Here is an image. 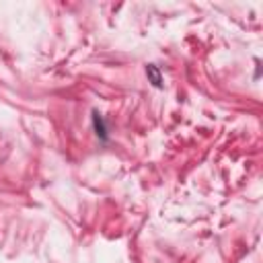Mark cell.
Here are the masks:
<instances>
[{
	"instance_id": "1",
	"label": "cell",
	"mask_w": 263,
	"mask_h": 263,
	"mask_svg": "<svg viewBox=\"0 0 263 263\" xmlns=\"http://www.w3.org/2000/svg\"><path fill=\"white\" fill-rule=\"evenodd\" d=\"M92 123H95L97 136L105 138V123H103V119H101V115H99V113H92Z\"/></svg>"
},
{
	"instance_id": "2",
	"label": "cell",
	"mask_w": 263,
	"mask_h": 263,
	"mask_svg": "<svg viewBox=\"0 0 263 263\" xmlns=\"http://www.w3.org/2000/svg\"><path fill=\"white\" fill-rule=\"evenodd\" d=\"M148 74L152 76V82L158 86V84H160V76H158V72H156V68H154V66H150V68H148Z\"/></svg>"
}]
</instances>
